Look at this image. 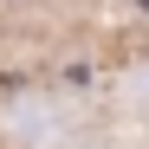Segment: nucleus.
Listing matches in <instances>:
<instances>
[{"mask_svg": "<svg viewBox=\"0 0 149 149\" xmlns=\"http://www.w3.org/2000/svg\"><path fill=\"white\" fill-rule=\"evenodd\" d=\"M136 13H143V19H149V0H136Z\"/></svg>", "mask_w": 149, "mask_h": 149, "instance_id": "1", "label": "nucleus"}, {"mask_svg": "<svg viewBox=\"0 0 149 149\" xmlns=\"http://www.w3.org/2000/svg\"><path fill=\"white\" fill-rule=\"evenodd\" d=\"M0 7H7V0H0Z\"/></svg>", "mask_w": 149, "mask_h": 149, "instance_id": "2", "label": "nucleus"}]
</instances>
